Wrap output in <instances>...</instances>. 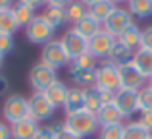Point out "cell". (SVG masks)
<instances>
[{
    "label": "cell",
    "mask_w": 152,
    "mask_h": 139,
    "mask_svg": "<svg viewBox=\"0 0 152 139\" xmlns=\"http://www.w3.org/2000/svg\"><path fill=\"white\" fill-rule=\"evenodd\" d=\"M64 126H66V129H69L71 133H75V135L81 137V139L94 135L100 129L96 114L89 112V110H79V112L67 114L66 120H64Z\"/></svg>",
    "instance_id": "obj_1"
},
{
    "label": "cell",
    "mask_w": 152,
    "mask_h": 139,
    "mask_svg": "<svg viewBox=\"0 0 152 139\" xmlns=\"http://www.w3.org/2000/svg\"><path fill=\"white\" fill-rule=\"evenodd\" d=\"M94 87L100 91L108 93H118L121 89V81H119V70L112 62H102L96 66V79H94Z\"/></svg>",
    "instance_id": "obj_2"
},
{
    "label": "cell",
    "mask_w": 152,
    "mask_h": 139,
    "mask_svg": "<svg viewBox=\"0 0 152 139\" xmlns=\"http://www.w3.org/2000/svg\"><path fill=\"white\" fill-rule=\"evenodd\" d=\"M41 62L46 66H50L52 70H60L64 66L69 64V56H67L66 49H64L62 41H54L52 39L50 43L42 45V50H41Z\"/></svg>",
    "instance_id": "obj_3"
},
{
    "label": "cell",
    "mask_w": 152,
    "mask_h": 139,
    "mask_svg": "<svg viewBox=\"0 0 152 139\" xmlns=\"http://www.w3.org/2000/svg\"><path fill=\"white\" fill-rule=\"evenodd\" d=\"M54 27L42 15H35V19L25 27V39L33 45H46L54 37Z\"/></svg>",
    "instance_id": "obj_4"
},
{
    "label": "cell",
    "mask_w": 152,
    "mask_h": 139,
    "mask_svg": "<svg viewBox=\"0 0 152 139\" xmlns=\"http://www.w3.org/2000/svg\"><path fill=\"white\" fill-rule=\"evenodd\" d=\"M2 116L10 124H15V122L27 118L29 116V102H27V99L21 97V95H10V97H6L4 99V104H2Z\"/></svg>",
    "instance_id": "obj_5"
},
{
    "label": "cell",
    "mask_w": 152,
    "mask_h": 139,
    "mask_svg": "<svg viewBox=\"0 0 152 139\" xmlns=\"http://www.w3.org/2000/svg\"><path fill=\"white\" fill-rule=\"evenodd\" d=\"M56 79H58L56 70H52L50 66L42 64V62L35 64L33 68L29 70V85L33 87V91H37V93H42V91H45L46 87H50Z\"/></svg>",
    "instance_id": "obj_6"
},
{
    "label": "cell",
    "mask_w": 152,
    "mask_h": 139,
    "mask_svg": "<svg viewBox=\"0 0 152 139\" xmlns=\"http://www.w3.org/2000/svg\"><path fill=\"white\" fill-rule=\"evenodd\" d=\"M27 102H29V116L37 122L50 120L56 112V106L45 97V93H37V91H35V93L27 99Z\"/></svg>",
    "instance_id": "obj_7"
},
{
    "label": "cell",
    "mask_w": 152,
    "mask_h": 139,
    "mask_svg": "<svg viewBox=\"0 0 152 139\" xmlns=\"http://www.w3.org/2000/svg\"><path fill=\"white\" fill-rule=\"evenodd\" d=\"M131 23H133V15L129 14V10L115 6V10L112 12V14L106 18V21H104V29L118 39L119 35H121L123 31L131 25Z\"/></svg>",
    "instance_id": "obj_8"
},
{
    "label": "cell",
    "mask_w": 152,
    "mask_h": 139,
    "mask_svg": "<svg viewBox=\"0 0 152 139\" xmlns=\"http://www.w3.org/2000/svg\"><path fill=\"white\" fill-rule=\"evenodd\" d=\"M119 70V81H121V89H131V91H141L145 87L146 77L139 71V68L133 64V60L127 64L118 66Z\"/></svg>",
    "instance_id": "obj_9"
},
{
    "label": "cell",
    "mask_w": 152,
    "mask_h": 139,
    "mask_svg": "<svg viewBox=\"0 0 152 139\" xmlns=\"http://www.w3.org/2000/svg\"><path fill=\"white\" fill-rule=\"evenodd\" d=\"M114 45H115V37L110 35L102 27L96 35H93V37L89 39V52L93 54L96 60H100V58H108V54H110V50H112Z\"/></svg>",
    "instance_id": "obj_10"
},
{
    "label": "cell",
    "mask_w": 152,
    "mask_h": 139,
    "mask_svg": "<svg viewBox=\"0 0 152 139\" xmlns=\"http://www.w3.org/2000/svg\"><path fill=\"white\" fill-rule=\"evenodd\" d=\"M60 41H62V45H64V49H66L69 60H73V58L89 52V39H85L83 35H79L75 29L66 31V35H64Z\"/></svg>",
    "instance_id": "obj_11"
},
{
    "label": "cell",
    "mask_w": 152,
    "mask_h": 139,
    "mask_svg": "<svg viewBox=\"0 0 152 139\" xmlns=\"http://www.w3.org/2000/svg\"><path fill=\"white\" fill-rule=\"evenodd\" d=\"M114 104L119 108V112L123 114V118L133 116L135 112H139V91L131 89H119L114 95Z\"/></svg>",
    "instance_id": "obj_12"
},
{
    "label": "cell",
    "mask_w": 152,
    "mask_h": 139,
    "mask_svg": "<svg viewBox=\"0 0 152 139\" xmlns=\"http://www.w3.org/2000/svg\"><path fill=\"white\" fill-rule=\"evenodd\" d=\"M114 95L115 93H108V91H100L96 87H89L85 89V110L96 114L108 102H114Z\"/></svg>",
    "instance_id": "obj_13"
},
{
    "label": "cell",
    "mask_w": 152,
    "mask_h": 139,
    "mask_svg": "<svg viewBox=\"0 0 152 139\" xmlns=\"http://www.w3.org/2000/svg\"><path fill=\"white\" fill-rule=\"evenodd\" d=\"M41 129L37 120H33L31 116L23 118V120L15 122V124L10 126V132H12V139H33L37 135V132Z\"/></svg>",
    "instance_id": "obj_14"
},
{
    "label": "cell",
    "mask_w": 152,
    "mask_h": 139,
    "mask_svg": "<svg viewBox=\"0 0 152 139\" xmlns=\"http://www.w3.org/2000/svg\"><path fill=\"white\" fill-rule=\"evenodd\" d=\"M96 120H98L100 128H104V126H114V124H121L123 114L119 112V108L114 102H108V104H104L96 112Z\"/></svg>",
    "instance_id": "obj_15"
},
{
    "label": "cell",
    "mask_w": 152,
    "mask_h": 139,
    "mask_svg": "<svg viewBox=\"0 0 152 139\" xmlns=\"http://www.w3.org/2000/svg\"><path fill=\"white\" fill-rule=\"evenodd\" d=\"M64 108L67 114L79 112V110H85V89L81 87H71L67 91L66 102H64Z\"/></svg>",
    "instance_id": "obj_16"
},
{
    "label": "cell",
    "mask_w": 152,
    "mask_h": 139,
    "mask_svg": "<svg viewBox=\"0 0 152 139\" xmlns=\"http://www.w3.org/2000/svg\"><path fill=\"white\" fill-rule=\"evenodd\" d=\"M67 91H69V87H66V83H62L60 79H56V81L52 83L50 87H46L42 93H45V97L58 108V106H64L66 97H67Z\"/></svg>",
    "instance_id": "obj_17"
},
{
    "label": "cell",
    "mask_w": 152,
    "mask_h": 139,
    "mask_svg": "<svg viewBox=\"0 0 152 139\" xmlns=\"http://www.w3.org/2000/svg\"><path fill=\"white\" fill-rule=\"evenodd\" d=\"M133 52L135 50H131L129 46H125L123 43H119L118 39H115V45L112 46V50H110L106 60L112 62V64H115V66H121V64H127V62L133 60Z\"/></svg>",
    "instance_id": "obj_18"
},
{
    "label": "cell",
    "mask_w": 152,
    "mask_h": 139,
    "mask_svg": "<svg viewBox=\"0 0 152 139\" xmlns=\"http://www.w3.org/2000/svg\"><path fill=\"white\" fill-rule=\"evenodd\" d=\"M69 77L75 83V87L81 89H89L94 87V79H96V70H79V68H69Z\"/></svg>",
    "instance_id": "obj_19"
},
{
    "label": "cell",
    "mask_w": 152,
    "mask_h": 139,
    "mask_svg": "<svg viewBox=\"0 0 152 139\" xmlns=\"http://www.w3.org/2000/svg\"><path fill=\"white\" fill-rule=\"evenodd\" d=\"M133 64L137 66L139 71H141L146 79H148L152 75V50L141 49V46H139V49L133 52Z\"/></svg>",
    "instance_id": "obj_20"
},
{
    "label": "cell",
    "mask_w": 152,
    "mask_h": 139,
    "mask_svg": "<svg viewBox=\"0 0 152 139\" xmlns=\"http://www.w3.org/2000/svg\"><path fill=\"white\" fill-rule=\"evenodd\" d=\"M73 29L77 31L79 35H83L85 39H91L93 35H96L98 31L102 29V23L96 21V19H94L91 14H87L85 18H81L77 23H73Z\"/></svg>",
    "instance_id": "obj_21"
},
{
    "label": "cell",
    "mask_w": 152,
    "mask_h": 139,
    "mask_svg": "<svg viewBox=\"0 0 152 139\" xmlns=\"http://www.w3.org/2000/svg\"><path fill=\"white\" fill-rule=\"evenodd\" d=\"M12 12H14L15 21H18L19 27H27L35 19V8H31L29 4L21 2V0H18V2L12 6Z\"/></svg>",
    "instance_id": "obj_22"
},
{
    "label": "cell",
    "mask_w": 152,
    "mask_h": 139,
    "mask_svg": "<svg viewBox=\"0 0 152 139\" xmlns=\"http://www.w3.org/2000/svg\"><path fill=\"white\" fill-rule=\"evenodd\" d=\"M141 35H142V29L137 23H131V25L118 37V41L123 43L125 46H129L131 50H137L139 46H141Z\"/></svg>",
    "instance_id": "obj_23"
},
{
    "label": "cell",
    "mask_w": 152,
    "mask_h": 139,
    "mask_svg": "<svg viewBox=\"0 0 152 139\" xmlns=\"http://www.w3.org/2000/svg\"><path fill=\"white\" fill-rule=\"evenodd\" d=\"M114 10H115V4L112 2V0H98V2L93 4V6H89V14L93 15L96 21H100V23L106 21V18Z\"/></svg>",
    "instance_id": "obj_24"
},
{
    "label": "cell",
    "mask_w": 152,
    "mask_h": 139,
    "mask_svg": "<svg viewBox=\"0 0 152 139\" xmlns=\"http://www.w3.org/2000/svg\"><path fill=\"white\" fill-rule=\"evenodd\" d=\"M127 10L133 18L145 19L152 15V0H127Z\"/></svg>",
    "instance_id": "obj_25"
},
{
    "label": "cell",
    "mask_w": 152,
    "mask_h": 139,
    "mask_svg": "<svg viewBox=\"0 0 152 139\" xmlns=\"http://www.w3.org/2000/svg\"><path fill=\"white\" fill-rule=\"evenodd\" d=\"M42 18L50 23L54 29H60L62 25L67 23V15H66V8H56V6H46Z\"/></svg>",
    "instance_id": "obj_26"
},
{
    "label": "cell",
    "mask_w": 152,
    "mask_h": 139,
    "mask_svg": "<svg viewBox=\"0 0 152 139\" xmlns=\"http://www.w3.org/2000/svg\"><path fill=\"white\" fill-rule=\"evenodd\" d=\"M150 135L152 133L137 120V122H129V124L123 126V137L121 139H148Z\"/></svg>",
    "instance_id": "obj_27"
},
{
    "label": "cell",
    "mask_w": 152,
    "mask_h": 139,
    "mask_svg": "<svg viewBox=\"0 0 152 139\" xmlns=\"http://www.w3.org/2000/svg\"><path fill=\"white\" fill-rule=\"evenodd\" d=\"M18 29H19V25H18V21H15V15H14V12H12V8L0 12V33L14 35Z\"/></svg>",
    "instance_id": "obj_28"
},
{
    "label": "cell",
    "mask_w": 152,
    "mask_h": 139,
    "mask_svg": "<svg viewBox=\"0 0 152 139\" xmlns=\"http://www.w3.org/2000/svg\"><path fill=\"white\" fill-rule=\"evenodd\" d=\"M89 14V8L85 6V4L81 2V0H73V2L69 4V6L66 8V15H67V21L71 23H77L81 18H85V15Z\"/></svg>",
    "instance_id": "obj_29"
},
{
    "label": "cell",
    "mask_w": 152,
    "mask_h": 139,
    "mask_svg": "<svg viewBox=\"0 0 152 139\" xmlns=\"http://www.w3.org/2000/svg\"><path fill=\"white\" fill-rule=\"evenodd\" d=\"M96 64H98L96 58H94L91 52H85V54H81V56L73 58V60L69 62V68H79V70H96Z\"/></svg>",
    "instance_id": "obj_30"
},
{
    "label": "cell",
    "mask_w": 152,
    "mask_h": 139,
    "mask_svg": "<svg viewBox=\"0 0 152 139\" xmlns=\"http://www.w3.org/2000/svg\"><path fill=\"white\" fill-rule=\"evenodd\" d=\"M139 112H152V87L146 85L139 91Z\"/></svg>",
    "instance_id": "obj_31"
},
{
    "label": "cell",
    "mask_w": 152,
    "mask_h": 139,
    "mask_svg": "<svg viewBox=\"0 0 152 139\" xmlns=\"http://www.w3.org/2000/svg\"><path fill=\"white\" fill-rule=\"evenodd\" d=\"M123 137V124L104 126L98 129V139H121Z\"/></svg>",
    "instance_id": "obj_32"
},
{
    "label": "cell",
    "mask_w": 152,
    "mask_h": 139,
    "mask_svg": "<svg viewBox=\"0 0 152 139\" xmlns=\"http://www.w3.org/2000/svg\"><path fill=\"white\" fill-rule=\"evenodd\" d=\"M50 129H52V133H54V139H81V137L75 135V133H71L69 129H66L64 122H62V124L50 126Z\"/></svg>",
    "instance_id": "obj_33"
},
{
    "label": "cell",
    "mask_w": 152,
    "mask_h": 139,
    "mask_svg": "<svg viewBox=\"0 0 152 139\" xmlns=\"http://www.w3.org/2000/svg\"><path fill=\"white\" fill-rule=\"evenodd\" d=\"M14 35H4L0 33V56H6L14 50Z\"/></svg>",
    "instance_id": "obj_34"
},
{
    "label": "cell",
    "mask_w": 152,
    "mask_h": 139,
    "mask_svg": "<svg viewBox=\"0 0 152 139\" xmlns=\"http://www.w3.org/2000/svg\"><path fill=\"white\" fill-rule=\"evenodd\" d=\"M141 49H148L152 50V25L145 27L141 35Z\"/></svg>",
    "instance_id": "obj_35"
},
{
    "label": "cell",
    "mask_w": 152,
    "mask_h": 139,
    "mask_svg": "<svg viewBox=\"0 0 152 139\" xmlns=\"http://www.w3.org/2000/svg\"><path fill=\"white\" fill-rule=\"evenodd\" d=\"M139 122H141V124L152 133V112H141V118H139Z\"/></svg>",
    "instance_id": "obj_36"
},
{
    "label": "cell",
    "mask_w": 152,
    "mask_h": 139,
    "mask_svg": "<svg viewBox=\"0 0 152 139\" xmlns=\"http://www.w3.org/2000/svg\"><path fill=\"white\" fill-rule=\"evenodd\" d=\"M33 139H54V133H52L50 128H41Z\"/></svg>",
    "instance_id": "obj_37"
},
{
    "label": "cell",
    "mask_w": 152,
    "mask_h": 139,
    "mask_svg": "<svg viewBox=\"0 0 152 139\" xmlns=\"http://www.w3.org/2000/svg\"><path fill=\"white\" fill-rule=\"evenodd\" d=\"M73 0H46V6H56V8H67Z\"/></svg>",
    "instance_id": "obj_38"
},
{
    "label": "cell",
    "mask_w": 152,
    "mask_h": 139,
    "mask_svg": "<svg viewBox=\"0 0 152 139\" xmlns=\"http://www.w3.org/2000/svg\"><path fill=\"white\" fill-rule=\"evenodd\" d=\"M0 139H12V132H10V126L0 122Z\"/></svg>",
    "instance_id": "obj_39"
},
{
    "label": "cell",
    "mask_w": 152,
    "mask_h": 139,
    "mask_svg": "<svg viewBox=\"0 0 152 139\" xmlns=\"http://www.w3.org/2000/svg\"><path fill=\"white\" fill-rule=\"evenodd\" d=\"M21 2H25V4H29L31 8H35V10H37V8H41V6H45L46 4V0H21Z\"/></svg>",
    "instance_id": "obj_40"
},
{
    "label": "cell",
    "mask_w": 152,
    "mask_h": 139,
    "mask_svg": "<svg viewBox=\"0 0 152 139\" xmlns=\"http://www.w3.org/2000/svg\"><path fill=\"white\" fill-rule=\"evenodd\" d=\"M6 91H8V79L4 77V75H0V97H2Z\"/></svg>",
    "instance_id": "obj_41"
},
{
    "label": "cell",
    "mask_w": 152,
    "mask_h": 139,
    "mask_svg": "<svg viewBox=\"0 0 152 139\" xmlns=\"http://www.w3.org/2000/svg\"><path fill=\"white\" fill-rule=\"evenodd\" d=\"M12 6H14V0H0V12L10 10Z\"/></svg>",
    "instance_id": "obj_42"
},
{
    "label": "cell",
    "mask_w": 152,
    "mask_h": 139,
    "mask_svg": "<svg viewBox=\"0 0 152 139\" xmlns=\"http://www.w3.org/2000/svg\"><path fill=\"white\" fill-rule=\"evenodd\" d=\"M81 2H83V4H85V6H87V8H89V6H93V4H94V2H98V0H81Z\"/></svg>",
    "instance_id": "obj_43"
},
{
    "label": "cell",
    "mask_w": 152,
    "mask_h": 139,
    "mask_svg": "<svg viewBox=\"0 0 152 139\" xmlns=\"http://www.w3.org/2000/svg\"><path fill=\"white\" fill-rule=\"evenodd\" d=\"M112 2H114L115 6H118V4H123V2H127V0H112Z\"/></svg>",
    "instance_id": "obj_44"
},
{
    "label": "cell",
    "mask_w": 152,
    "mask_h": 139,
    "mask_svg": "<svg viewBox=\"0 0 152 139\" xmlns=\"http://www.w3.org/2000/svg\"><path fill=\"white\" fill-rule=\"evenodd\" d=\"M2 64H4V56H0V70H2Z\"/></svg>",
    "instance_id": "obj_45"
},
{
    "label": "cell",
    "mask_w": 152,
    "mask_h": 139,
    "mask_svg": "<svg viewBox=\"0 0 152 139\" xmlns=\"http://www.w3.org/2000/svg\"><path fill=\"white\" fill-rule=\"evenodd\" d=\"M148 85L152 87V75H150V77H148Z\"/></svg>",
    "instance_id": "obj_46"
},
{
    "label": "cell",
    "mask_w": 152,
    "mask_h": 139,
    "mask_svg": "<svg viewBox=\"0 0 152 139\" xmlns=\"http://www.w3.org/2000/svg\"><path fill=\"white\" fill-rule=\"evenodd\" d=\"M148 139H152V135H150V137H148Z\"/></svg>",
    "instance_id": "obj_47"
}]
</instances>
